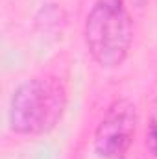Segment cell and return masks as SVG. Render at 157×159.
Here are the masks:
<instances>
[{"mask_svg":"<svg viewBox=\"0 0 157 159\" xmlns=\"http://www.w3.org/2000/svg\"><path fill=\"white\" fill-rule=\"evenodd\" d=\"M67 91L56 78H34L22 83L11 98L9 124L22 135L52 129L63 115Z\"/></svg>","mask_w":157,"mask_h":159,"instance_id":"1","label":"cell"},{"mask_svg":"<svg viewBox=\"0 0 157 159\" xmlns=\"http://www.w3.org/2000/svg\"><path fill=\"white\" fill-rule=\"evenodd\" d=\"M133 24L122 0H96L87 15L85 41L102 67H118L131 46Z\"/></svg>","mask_w":157,"mask_h":159,"instance_id":"2","label":"cell"},{"mask_svg":"<svg viewBox=\"0 0 157 159\" xmlns=\"http://www.w3.org/2000/svg\"><path fill=\"white\" fill-rule=\"evenodd\" d=\"M137 128V109L135 104L122 98L109 106L102 117L96 133L94 148L105 159H122L129 150Z\"/></svg>","mask_w":157,"mask_h":159,"instance_id":"3","label":"cell"},{"mask_svg":"<svg viewBox=\"0 0 157 159\" xmlns=\"http://www.w3.org/2000/svg\"><path fill=\"white\" fill-rule=\"evenodd\" d=\"M146 135H148V146H150L152 154L157 157V102H154L152 111H150V120H148Z\"/></svg>","mask_w":157,"mask_h":159,"instance_id":"4","label":"cell"}]
</instances>
